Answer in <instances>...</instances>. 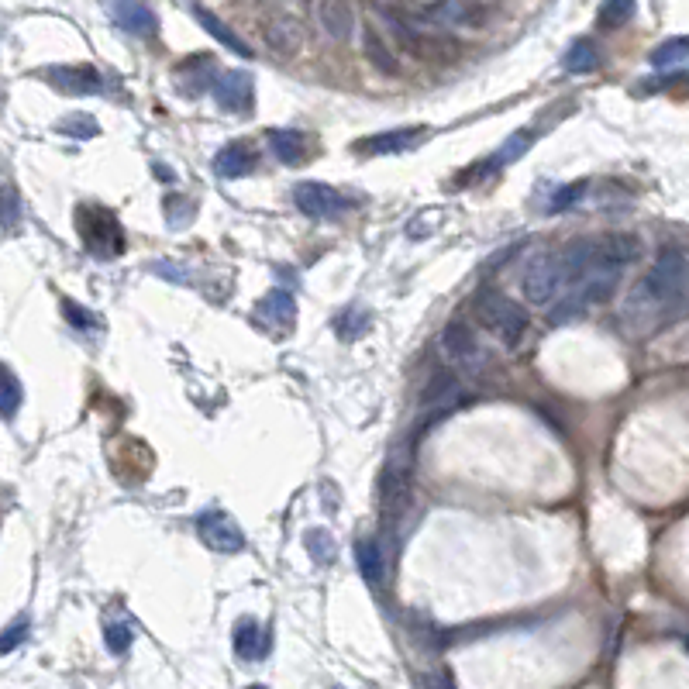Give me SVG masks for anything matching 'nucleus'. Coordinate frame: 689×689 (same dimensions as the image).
I'll list each match as a JSON object with an SVG mask.
<instances>
[{
    "label": "nucleus",
    "mask_w": 689,
    "mask_h": 689,
    "mask_svg": "<svg viewBox=\"0 0 689 689\" xmlns=\"http://www.w3.org/2000/svg\"><path fill=\"white\" fill-rule=\"evenodd\" d=\"M193 18L200 21V28H204L207 35H211V38H218V42L224 45V49H231V52H235V56H252V49H249V45H245L242 38H238L235 32H231V28L224 25V21H218V18H214V14L207 11V7H200V4L193 7Z\"/></svg>",
    "instance_id": "412c9836"
},
{
    "label": "nucleus",
    "mask_w": 689,
    "mask_h": 689,
    "mask_svg": "<svg viewBox=\"0 0 689 689\" xmlns=\"http://www.w3.org/2000/svg\"><path fill=\"white\" fill-rule=\"evenodd\" d=\"M293 204H297L300 214H307V218H314V221H331L348 211V200L342 193L331 190L328 183H314V180L293 187Z\"/></svg>",
    "instance_id": "423d86ee"
},
{
    "label": "nucleus",
    "mask_w": 689,
    "mask_h": 689,
    "mask_svg": "<svg viewBox=\"0 0 689 689\" xmlns=\"http://www.w3.org/2000/svg\"><path fill=\"white\" fill-rule=\"evenodd\" d=\"M111 14L125 32L138 38H152L159 32V18L145 0H111Z\"/></svg>",
    "instance_id": "ddd939ff"
},
{
    "label": "nucleus",
    "mask_w": 689,
    "mask_h": 689,
    "mask_svg": "<svg viewBox=\"0 0 689 689\" xmlns=\"http://www.w3.org/2000/svg\"><path fill=\"white\" fill-rule=\"evenodd\" d=\"M459 393H462V386H459V376L455 373H435L424 383V390H421V407H445V404H455L459 400Z\"/></svg>",
    "instance_id": "6ab92c4d"
},
{
    "label": "nucleus",
    "mask_w": 689,
    "mask_h": 689,
    "mask_svg": "<svg viewBox=\"0 0 689 689\" xmlns=\"http://www.w3.org/2000/svg\"><path fill=\"white\" fill-rule=\"evenodd\" d=\"M214 97H218L221 111L231 114H245L252 111L255 104V83L245 69H224V73L214 80Z\"/></svg>",
    "instance_id": "1a4fd4ad"
},
{
    "label": "nucleus",
    "mask_w": 689,
    "mask_h": 689,
    "mask_svg": "<svg viewBox=\"0 0 689 689\" xmlns=\"http://www.w3.org/2000/svg\"><path fill=\"white\" fill-rule=\"evenodd\" d=\"M414 438H404L397 448L390 452L383 466V479H379V497H383L386 514L400 517L404 503L410 497V472H414Z\"/></svg>",
    "instance_id": "7ed1b4c3"
},
{
    "label": "nucleus",
    "mask_w": 689,
    "mask_h": 689,
    "mask_svg": "<svg viewBox=\"0 0 689 689\" xmlns=\"http://www.w3.org/2000/svg\"><path fill=\"white\" fill-rule=\"evenodd\" d=\"M641 259L638 235H600L596 238V269H627Z\"/></svg>",
    "instance_id": "9d476101"
},
{
    "label": "nucleus",
    "mask_w": 689,
    "mask_h": 689,
    "mask_svg": "<svg viewBox=\"0 0 689 689\" xmlns=\"http://www.w3.org/2000/svg\"><path fill=\"white\" fill-rule=\"evenodd\" d=\"M255 314H259V321L273 324V328H290V324L297 321V300H293L290 290H269L266 297L259 300Z\"/></svg>",
    "instance_id": "2eb2a0df"
},
{
    "label": "nucleus",
    "mask_w": 689,
    "mask_h": 689,
    "mask_svg": "<svg viewBox=\"0 0 689 689\" xmlns=\"http://www.w3.org/2000/svg\"><path fill=\"white\" fill-rule=\"evenodd\" d=\"M18 221H21V197L11 183H4V187H0V228L11 231V228H18Z\"/></svg>",
    "instance_id": "f704fd0d"
},
{
    "label": "nucleus",
    "mask_w": 689,
    "mask_h": 689,
    "mask_svg": "<svg viewBox=\"0 0 689 689\" xmlns=\"http://www.w3.org/2000/svg\"><path fill=\"white\" fill-rule=\"evenodd\" d=\"M25 404V390H21V379L11 373L7 366H0V417H14Z\"/></svg>",
    "instance_id": "bb28decb"
},
{
    "label": "nucleus",
    "mask_w": 689,
    "mask_h": 689,
    "mask_svg": "<svg viewBox=\"0 0 689 689\" xmlns=\"http://www.w3.org/2000/svg\"><path fill=\"white\" fill-rule=\"evenodd\" d=\"M428 14L431 21H441V25H472L476 21V11H472L466 0H441Z\"/></svg>",
    "instance_id": "cd10ccee"
},
{
    "label": "nucleus",
    "mask_w": 689,
    "mask_h": 689,
    "mask_svg": "<svg viewBox=\"0 0 689 689\" xmlns=\"http://www.w3.org/2000/svg\"><path fill=\"white\" fill-rule=\"evenodd\" d=\"M524 149H531V135H528V131H521V135L510 138V142L497 152V162H514Z\"/></svg>",
    "instance_id": "79ce46f5"
},
{
    "label": "nucleus",
    "mask_w": 689,
    "mask_h": 689,
    "mask_svg": "<svg viewBox=\"0 0 689 689\" xmlns=\"http://www.w3.org/2000/svg\"><path fill=\"white\" fill-rule=\"evenodd\" d=\"M235 652H238V658H245V662L262 658L269 652L266 631H262L255 621H238V627H235Z\"/></svg>",
    "instance_id": "4be33fe9"
},
{
    "label": "nucleus",
    "mask_w": 689,
    "mask_h": 689,
    "mask_svg": "<svg viewBox=\"0 0 689 689\" xmlns=\"http://www.w3.org/2000/svg\"><path fill=\"white\" fill-rule=\"evenodd\" d=\"M25 638H28V617H18V621H14L11 627H7L4 634H0V655L14 652V648H18Z\"/></svg>",
    "instance_id": "ea45409f"
},
{
    "label": "nucleus",
    "mask_w": 689,
    "mask_h": 689,
    "mask_svg": "<svg viewBox=\"0 0 689 689\" xmlns=\"http://www.w3.org/2000/svg\"><path fill=\"white\" fill-rule=\"evenodd\" d=\"M269 149L283 166H300L307 159V138L297 128H273L269 131Z\"/></svg>",
    "instance_id": "dca6fc26"
},
{
    "label": "nucleus",
    "mask_w": 689,
    "mask_h": 689,
    "mask_svg": "<svg viewBox=\"0 0 689 689\" xmlns=\"http://www.w3.org/2000/svg\"><path fill=\"white\" fill-rule=\"evenodd\" d=\"M441 355H445L452 366L472 369V373H483L486 369V352L479 348L469 324H462V321H452L441 331Z\"/></svg>",
    "instance_id": "0eeeda50"
},
{
    "label": "nucleus",
    "mask_w": 689,
    "mask_h": 689,
    "mask_svg": "<svg viewBox=\"0 0 689 689\" xmlns=\"http://www.w3.org/2000/svg\"><path fill=\"white\" fill-rule=\"evenodd\" d=\"M362 52H366V59L379 69V73H386V76H397L400 73L397 56H393L390 45H386L383 38L376 35V28H366V32H362Z\"/></svg>",
    "instance_id": "393cba45"
},
{
    "label": "nucleus",
    "mask_w": 689,
    "mask_h": 689,
    "mask_svg": "<svg viewBox=\"0 0 689 689\" xmlns=\"http://www.w3.org/2000/svg\"><path fill=\"white\" fill-rule=\"evenodd\" d=\"M317 18H321V28L335 38V42H345V38L355 32V14L345 0H324Z\"/></svg>",
    "instance_id": "a211bd4d"
},
{
    "label": "nucleus",
    "mask_w": 689,
    "mask_h": 689,
    "mask_svg": "<svg viewBox=\"0 0 689 689\" xmlns=\"http://www.w3.org/2000/svg\"><path fill=\"white\" fill-rule=\"evenodd\" d=\"M45 80L69 97H87L100 90V73L94 66H52L45 69Z\"/></svg>",
    "instance_id": "9b49d317"
},
{
    "label": "nucleus",
    "mask_w": 689,
    "mask_h": 689,
    "mask_svg": "<svg viewBox=\"0 0 689 689\" xmlns=\"http://www.w3.org/2000/svg\"><path fill=\"white\" fill-rule=\"evenodd\" d=\"M56 131H63L69 138H97L100 135V125L97 118H90V114H66V118L56 121Z\"/></svg>",
    "instance_id": "2f4dec72"
},
{
    "label": "nucleus",
    "mask_w": 689,
    "mask_h": 689,
    "mask_svg": "<svg viewBox=\"0 0 689 689\" xmlns=\"http://www.w3.org/2000/svg\"><path fill=\"white\" fill-rule=\"evenodd\" d=\"M249 689H266V686H249Z\"/></svg>",
    "instance_id": "c03bdc74"
},
{
    "label": "nucleus",
    "mask_w": 689,
    "mask_h": 689,
    "mask_svg": "<svg viewBox=\"0 0 689 689\" xmlns=\"http://www.w3.org/2000/svg\"><path fill=\"white\" fill-rule=\"evenodd\" d=\"M104 641L114 655H125L131 648V641H135V634H131V627L125 621H111L104 627Z\"/></svg>",
    "instance_id": "e433bc0d"
},
{
    "label": "nucleus",
    "mask_w": 689,
    "mask_h": 689,
    "mask_svg": "<svg viewBox=\"0 0 689 689\" xmlns=\"http://www.w3.org/2000/svg\"><path fill=\"white\" fill-rule=\"evenodd\" d=\"M335 331L345 338V342H355V338L366 335V331H369V314L366 311H355V307H352V311H345L335 321Z\"/></svg>",
    "instance_id": "c9c22d12"
},
{
    "label": "nucleus",
    "mask_w": 689,
    "mask_h": 689,
    "mask_svg": "<svg viewBox=\"0 0 689 689\" xmlns=\"http://www.w3.org/2000/svg\"><path fill=\"white\" fill-rule=\"evenodd\" d=\"M686 290V252L683 249H665L655 259V266L648 269L645 283L634 290L631 307H638L641 314L662 311V307L683 304Z\"/></svg>",
    "instance_id": "f257e3e1"
},
{
    "label": "nucleus",
    "mask_w": 689,
    "mask_h": 689,
    "mask_svg": "<svg viewBox=\"0 0 689 689\" xmlns=\"http://www.w3.org/2000/svg\"><path fill=\"white\" fill-rule=\"evenodd\" d=\"M197 531H200V538L214 548V552L235 555V552H242V548H245L242 531H238V524L231 521L224 510H204V514H197Z\"/></svg>",
    "instance_id": "6e6552de"
},
{
    "label": "nucleus",
    "mask_w": 689,
    "mask_h": 689,
    "mask_svg": "<svg viewBox=\"0 0 689 689\" xmlns=\"http://www.w3.org/2000/svg\"><path fill=\"white\" fill-rule=\"evenodd\" d=\"M63 314H66V321L73 324V328H94L97 324V317L87 311V307H80L76 300H69L63 297Z\"/></svg>",
    "instance_id": "a19ab883"
},
{
    "label": "nucleus",
    "mask_w": 689,
    "mask_h": 689,
    "mask_svg": "<svg viewBox=\"0 0 689 689\" xmlns=\"http://www.w3.org/2000/svg\"><path fill=\"white\" fill-rule=\"evenodd\" d=\"M686 52H689V42L683 35L669 38V42H662L652 52V66L655 69H683L686 66Z\"/></svg>",
    "instance_id": "c85d7f7f"
},
{
    "label": "nucleus",
    "mask_w": 689,
    "mask_h": 689,
    "mask_svg": "<svg viewBox=\"0 0 689 689\" xmlns=\"http://www.w3.org/2000/svg\"><path fill=\"white\" fill-rule=\"evenodd\" d=\"M266 42L273 45L276 52H297L300 42H304V28H300L297 18L290 14H280L266 25Z\"/></svg>",
    "instance_id": "aec40b11"
},
{
    "label": "nucleus",
    "mask_w": 689,
    "mask_h": 689,
    "mask_svg": "<svg viewBox=\"0 0 689 689\" xmlns=\"http://www.w3.org/2000/svg\"><path fill=\"white\" fill-rule=\"evenodd\" d=\"M596 269V238H572L559 252L562 283H579Z\"/></svg>",
    "instance_id": "f8f14e48"
},
{
    "label": "nucleus",
    "mask_w": 689,
    "mask_h": 689,
    "mask_svg": "<svg viewBox=\"0 0 689 689\" xmlns=\"http://www.w3.org/2000/svg\"><path fill=\"white\" fill-rule=\"evenodd\" d=\"M335 689H342V686H335Z\"/></svg>",
    "instance_id": "a18cd8bd"
},
{
    "label": "nucleus",
    "mask_w": 689,
    "mask_h": 689,
    "mask_svg": "<svg viewBox=\"0 0 689 689\" xmlns=\"http://www.w3.org/2000/svg\"><path fill=\"white\" fill-rule=\"evenodd\" d=\"M562 286L565 283L559 273V255L555 252H538L521 273V290L528 297V304L534 307H548Z\"/></svg>",
    "instance_id": "39448f33"
},
{
    "label": "nucleus",
    "mask_w": 689,
    "mask_h": 689,
    "mask_svg": "<svg viewBox=\"0 0 689 689\" xmlns=\"http://www.w3.org/2000/svg\"><path fill=\"white\" fill-rule=\"evenodd\" d=\"M583 193H586V180H576V183H569V187H562L559 193L552 197V211L559 214V211H569L576 200H583Z\"/></svg>",
    "instance_id": "58836bf2"
},
{
    "label": "nucleus",
    "mask_w": 689,
    "mask_h": 689,
    "mask_svg": "<svg viewBox=\"0 0 689 689\" xmlns=\"http://www.w3.org/2000/svg\"><path fill=\"white\" fill-rule=\"evenodd\" d=\"M424 131L421 128H393V131H379L373 138H362L355 149L359 152H369V156H400V152H407L410 145L421 142Z\"/></svg>",
    "instance_id": "4468645a"
},
{
    "label": "nucleus",
    "mask_w": 689,
    "mask_h": 689,
    "mask_svg": "<svg viewBox=\"0 0 689 689\" xmlns=\"http://www.w3.org/2000/svg\"><path fill=\"white\" fill-rule=\"evenodd\" d=\"M166 221H169V228H187L193 221V200L166 197Z\"/></svg>",
    "instance_id": "4c0bfd02"
},
{
    "label": "nucleus",
    "mask_w": 689,
    "mask_h": 689,
    "mask_svg": "<svg viewBox=\"0 0 689 689\" xmlns=\"http://www.w3.org/2000/svg\"><path fill=\"white\" fill-rule=\"evenodd\" d=\"M634 0H603L600 7V25L603 28H621L634 18Z\"/></svg>",
    "instance_id": "72a5a7b5"
},
{
    "label": "nucleus",
    "mask_w": 689,
    "mask_h": 689,
    "mask_svg": "<svg viewBox=\"0 0 689 689\" xmlns=\"http://www.w3.org/2000/svg\"><path fill=\"white\" fill-rule=\"evenodd\" d=\"M355 565H359L362 579L366 583H383L386 576V559H383V548L376 545L373 538H359V545H355Z\"/></svg>",
    "instance_id": "5701e85b"
},
{
    "label": "nucleus",
    "mask_w": 689,
    "mask_h": 689,
    "mask_svg": "<svg viewBox=\"0 0 689 689\" xmlns=\"http://www.w3.org/2000/svg\"><path fill=\"white\" fill-rule=\"evenodd\" d=\"M255 169V152L245 142H231L224 145L214 159V173L224 176V180H238V176H249Z\"/></svg>",
    "instance_id": "f3484780"
},
{
    "label": "nucleus",
    "mask_w": 689,
    "mask_h": 689,
    "mask_svg": "<svg viewBox=\"0 0 689 689\" xmlns=\"http://www.w3.org/2000/svg\"><path fill=\"white\" fill-rule=\"evenodd\" d=\"M617 283H621V269H593L590 276H586V286L579 293H583L586 304H603V300H610V293L617 290Z\"/></svg>",
    "instance_id": "a878e982"
},
{
    "label": "nucleus",
    "mask_w": 689,
    "mask_h": 689,
    "mask_svg": "<svg viewBox=\"0 0 689 689\" xmlns=\"http://www.w3.org/2000/svg\"><path fill=\"white\" fill-rule=\"evenodd\" d=\"M586 311H590V304L583 300V293H565L559 304L552 307V314H548V324H552V328H562V324L576 321V317H583Z\"/></svg>",
    "instance_id": "7c9ffc66"
},
{
    "label": "nucleus",
    "mask_w": 689,
    "mask_h": 689,
    "mask_svg": "<svg viewBox=\"0 0 689 689\" xmlns=\"http://www.w3.org/2000/svg\"><path fill=\"white\" fill-rule=\"evenodd\" d=\"M421 686H424V689H455L452 676H448L445 669H438V672H428V676H421Z\"/></svg>",
    "instance_id": "37998d69"
},
{
    "label": "nucleus",
    "mask_w": 689,
    "mask_h": 689,
    "mask_svg": "<svg viewBox=\"0 0 689 689\" xmlns=\"http://www.w3.org/2000/svg\"><path fill=\"white\" fill-rule=\"evenodd\" d=\"M76 224H80L83 245L94 255H100V259H114V255L125 252V228H121V221L111 211H104V207H80Z\"/></svg>",
    "instance_id": "20e7f679"
},
{
    "label": "nucleus",
    "mask_w": 689,
    "mask_h": 689,
    "mask_svg": "<svg viewBox=\"0 0 689 689\" xmlns=\"http://www.w3.org/2000/svg\"><path fill=\"white\" fill-rule=\"evenodd\" d=\"M476 314H479V321H483V328L500 338L503 348H517V342L524 338V331H528V311H524L517 300L503 297V293H497V290L479 293Z\"/></svg>",
    "instance_id": "f03ea898"
},
{
    "label": "nucleus",
    "mask_w": 689,
    "mask_h": 689,
    "mask_svg": "<svg viewBox=\"0 0 689 689\" xmlns=\"http://www.w3.org/2000/svg\"><path fill=\"white\" fill-rule=\"evenodd\" d=\"M562 66H565V73H572V76L596 73V69H600V52H596V45L590 38H579V42H572L569 52L562 56Z\"/></svg>",
    "instance_id": "b1692460"
},
{
    "label": "nucleus",
    "mask_w": 689,
    "mask_h": 689,
    "mask_svg": "<svg viewBox=\"0 0 689 689\" xmlns=\"http://www.w3.org/2000/svg\"><path fill=\"white\" fill-rule=\"evenodd\" d=\"M410 634H414V641H417V648H424V652H438L441 648V631L435 624L428 621V617H417V614H410Z\"/></svg>",
    "instance_id": "473e14b6"
},
{
    "label": "nucleus",
    "mask_w": 689,
    "mask_h": 689,
    "mask_svg": "<svg viewBox=\"0 0 689 689\" xmlns=\"http://www.w3.org/2000/svg\"><path fill=\"white\" fill-rule=\"evenodd\" d=\"M304 548H307V555H311L317 565H331V562H335V555H338L335 538H331V531H324V528L307 531L304 534Z\"/></svg>",
    "instance_id": "c756f323"
}]
</instances>
